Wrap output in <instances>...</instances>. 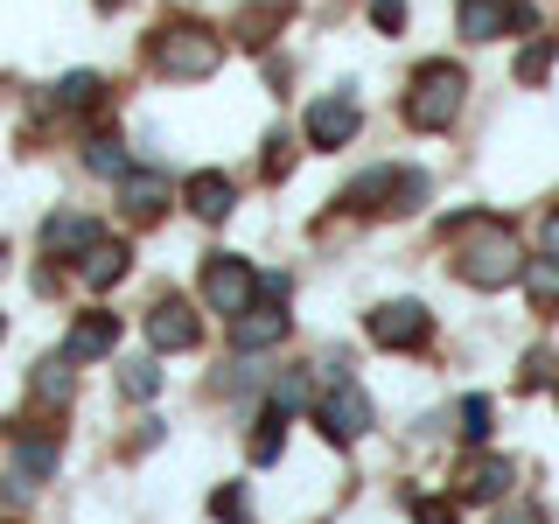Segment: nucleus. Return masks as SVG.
Here are the masks:
<instances>
[{"mask_svg": "<svg viewBox=\"0 0 559 524\" xmlns=\"http://www.w3.org/2000/svg\"><path fill=\"white\" fill-rule=\"evenodd\" d=\"M454 231V273L468 279V287H483V294H497V287H511V279H524V252H518V231L503 217H489V210H468V217H454L448 224Z\"/></svg>", "mask_w": 559, "mask_h": 524, "instance_id": "nucleus-1", "label": "nucleus"}, {"mask_svg": "<svg viewBox=\"0 0 559 524\" xmlns=\"http://www.w3.org/2000/svg\"><path fill=\"white\" fill-rule=\"evenodd\" d=\"M147 343H154V349H197V343H203V322H197V308H189L182 294L154 301V308H147Z\"/></svg>", "mask_w": 559, "mask_h": 524, "instance_id": "nucleus-11", "label": "nucleus"}, {"mask_svg": "<svg viewBox=\"0 0 559 524\" xmlns=\"http://www.w3.org/2000/svg\"><path fill=\"white\" fill-rule=\"evenodd\" d=\"M314 419H322L329 441H364L371 433V398H364L357 378H329V392L314 398Z\"/></svg>", "mask_w": 559, "mask_h": 524, "instance_id": "nucleus-6", "label": "nucleus"}, {"mask_svg": "<svg viewBox=\"0 0 559 524\" xmlns=\"http://www.w3.org/2000/svg\"><path fill=\"white\" fill-rule=\"evenodd\" d=\"M462 98H468L462 63H419L413 84H406V127H419V133H448L454 119H462Z\"/></svg>", "mask_w": 559, "mask_h": 524, "instance_id": "nucleus-2", "label": "nucleus"}, {"mask_svg": "<svg viewBox=\"0 0 559 524\" xmlns=\"http://www.w3.org/2000/svg\"><path fill=\"white\" fill-rule=\"evenodd\" d=\"M70 357H49V364H35V398H49V406H63L70 398Z\"/></svg>", "mask_w": 559, "mask_h": 524, "instance_id": "nucleus-24", "label": "nucleus"}, {"mask_svg": "<svg viewBox=\"0 0 559 524\" xmlns=\"http://www.w3.org/2000/svg\"><path fill=\"white\" fill-rule=\"evenodd\" d=\"M462 441H489V398H462Z\"/></svg>", "mask_w": 559, "mask_h": 524, "instance_id": "nucleus-29", "label": "nucleus"}, {"mask_svg": "<svg viewBox=\"0 0 559 524\" xmlns=\"http://www.w3.org/2000/svg\"><path fill=\"white\" fill-rule=\"evenodd\" d=\"M217 63H224V35H217V28H203V22H168V28H154V70H162V78L197 84V78H210Z\"/></svg>", "mask_w": 559, "mask_h": 524, "instance_id": "nucleus-3", "label": "nucleus"}, {"mask_svg": "<svg viewBox=\"0 0 559 524\" xmlns=\"http://www.w3.org/2000/svg\"><path fill=\"white\" fill-rule=\"evenodd\" d=\"M0 329H8V322H0Z\"/></svg>", "mask_w": 559, "mask_h": 524, "instance_id": "nucleus-37", "label": "nucleus"}, {"mask_svg": "<svg viewBox=\"0 0 559 524\" xmlns=\"http://www.w3.org/2000/svg\"><path fill=\"white\" fill-rule=\"evenodd\" d=\"M524 294H532L538 308L559 301V259H552V252H546V259H524Z\"/></svg>", "mask_w": 559, "mask_h": 524, "instance_id": "nucleus-22", "label": "nucleus"}, {"mask_svg": "<svg viewBox=\"0 0 559 524\" xmlns=\"http://www.w3.org/2000/svg\"><path fill=\"white\" fill-rule=\"evenodd\" d=\"M287 168H294V140H287V133H273V140H266V175L280 182Z\"/></svg>", "mask_w": 559, "mask_h": 524, "instance_id": "nucleus-30", "label": "nucleus"}, {"mask_svg": "<svg viewBox=\"0 0 559 524\" xmlns=\"http://www.w3.org/2000/svg\"><path fill=\"white\" fill-rule=\"evenodd\" d=\"M433 336V314L419 308V301H384V308H371V343L378 349H419Z\"/></svg>", "mask_w": 559, "mask_h": 524, "instance_id": "nucleus-9", "label": "nucleus"}, {"mask_svg": "<svg viewBox=\"0 0 559 524\" xmlns=\"http://www.w3.org/2000/svg\"><path fill=\"white\" fill-rule=\"evenodd\" d=\"M203 301H210V314L231 322V314H245V308L259 301V273L245 266L238 252H210L203 259Z\"/></svg>", "mask_w": 559, "mask_h": 524, "instance_id": "nucleus-5", "label": "nucleus"}, {"mask_svg": "<svg viewBox=\"0 0 559 524\" xmlns=\"http://www.w3.org/2000/svg\"><path fill=\"white\" fill-rule=\"evenodd\" d=\"M546 70H552V35H538V43H532V49L518 57V78H524V84H538Z\"/></svg>", "mask_w": 559, "mask_h": 524, "instance_id": "nucleus-27", "label": "nucleus"}, {"mask_svg": "<svg viewBox=\"0 0 559 524\" xmlns=\"http://www.w3.org/2000/svg\"><path fill=\"white\" fill-rule=\"evenodd\" d=\"M371 22L392 35V28H406V0H371Z\"/></svg>", "mask_w": 559, "mask_h": 524, "instance_id": "nucleus-32", "label": "nucleus"}, {"mask_svg": "<svg viewBox=\"0 0 559 524\" xmlns=\"http://www.w3.org/2000/svg\"><path fill=\"white\" fill-rule=\"evenodd\" d=\"M308 398H314V392H308V378H301V371H287V378H273V406H287V413H301V406H308Z\"/></svg>", "mask_w": 559, "mask_h": 524, "instance_id": "nucleus-28", "label": "nucleus"}, {"mask_svg": "<svg viewBox=\"0 0 559 524\" xmlns=\"http://www.w3.org/2000/svg\"><path fill=\"white\" fill-rule=\"evenodd\" d=\"M119 210L140 217V224L162 217V210H168V175L162 168H127V175H119Z\"/></svg>", "mask_w": 559, "mask_h": 524, "instance_id": "nucleus-14", "label": "nucleus"}, {"mask_svg": "<svg viewBox=\"0 0 559 524\" xmlns=\"http://www.w3.org/2000/svg\"><path fill=\"white\" fill-rule=\"evenodd\" d=\"M413 524H454V503H441V497H413Z\"/></svg>", "mask_w": 559, "mask_h": 524, "instance_id": "nucleus-31", "label": "nucleus"}, {"mask_svg": "<svg viewBox=\"0 0 559 524\" xmlns=\"http://www.w3.org/2000/svg\"><path fill=\"white\" fill-rule=\"evenodd\" d=\"M497 524H546V511H538V503H503Z\"/></svg>", "mask_w": 559, "mask_h": 524, "instance_id": "nucleus-34", "label": "nucleus"}, {"mask_svg": "<svg viewBox=\"0 0 559 524\" xmlns=\"http://www.w3.org/2000/svg\"><path fill=\"white\" fill-rule=\"evenodd\" d=\"M454 22H462L468 43H489V35L518 28V0H462V8H454Z\"/></svg>", "mask_w": 559, "mask_h": 524, "instance_id": "nucleus-16", "label": "nucleus"}, {"mask_svg": "<svg viewBox=\"0 0 559 524\" xmlns=\"http://www.w3.org/2000/svg\"><path fill=\"white\" fill-rule=\"evenodd\" d=\"M419 203H427V175L419 168H371V175H357V182L343 189V210H357V217H371V210L406 217Z\"/></svg>", "mask_w": 559, "mask_h": 524, "instance_id": "nucleus-4", "label": "nucleus"}, {"mask_svg": "<svg viewBox=\"0 0 559 524\" xmlns=\"http://www.w3.org/2000/svg\"><path fill=\"white\" fill-rule=\"evenodd\" d=\"M98 238H105L98 217H49V224H43V245H49L57 259H84Z\"/></svg>", "mask_w": 559, "mask_h": 524, "instance_id": "nucleus-19", "label": "nucleus"}, {"mask_svg": "<svg viewBox=\"0 0 559 524\" xmlns=\"http://www.w3.org/2000/svg\"><path fill=\"white\" fill-rule=\"evenodd\" d=\"M552 371H559L552 349H532V357H524V384H552Z\"/></svg>", "mask_w": 559, "mask_h": 524, "instance_id": "nucleus-33", "label": "nucleus"}, {"mask_svg": "<svg viewBox=\"0 0 559 524\" xmlns=\"http://www.w3.org/2000/svg\"><path fill=\"white\" fill-rule=\"evenodd\" d=\"M98 98H105V78H98V70H70V78L57 84V105H63V112H92Z\"/></svg>", "mask_w": 559, "mask_h": 524, "instance_id": "nucleus-21", "label": "nucleus"}, {"mask_svg": "<svg viewBox=\"0 0 559 524\" xmlns=\"http://www.w3.org/2000/svg\"><path fill=\"white\" fill-rule=\"evenodd\" d=\"M127 266H133V252H127V245H119V238H98L92 252L78 259V279L105 294V287H119V279H127Z\"/></svg>", "mask_w": 559, "mask_h": 524, "instance_id": "nucleus-17", "label": "nucleus"}, {"mask_svg": "<svg viewBox=\"0 0 559 524\" xmlns=\"http://www.w3.org/2000/svg\"><path fill=\"white\" fill-rule=\"evenodd\" d=\"M119 384H127V398H154V392H162V364H154V357H133Z\"/></svg>", "mask_w": 559, "mask_h": 524, "instance_id": "nucleus-26", "label": "nucleus"}, {"mask_svg": "<svg viewBox=\"0 0 559 524\" xmlns=\"http://www.w3.org/2000/svg\"><path fill=\"white\" fill-rule=\"evenodd\" d=\"M98 8H119V0H98Z\"/></svg>", "mask_w": 559, "mask_h": 524, "instance_id": "nucleus-36", "label": "nucleus"}, {"mask_svg": "<svg viewBox=\"0 0 559 524\" xmlns=\"http://www.w3.org/2000/svg\"><path fill=\"white\" fill-rule=\"evenodd\" d=\"M182 203H189V217H203V224H224L231 217V203H238V182L224 168H197L182 182Z\"/></svg>", "mask_w": 559, "mask_h": 524, "instance_id": "nucleus-12", "label": "nucleus"}, {"mask_svg": "<svg viewBox=\"0 0 559 524\" xmlns=\"http://www.w3.org/2000/svg\"><path fill=\"white\" fill-rule=\"evenodd\" d=\"M287 329H294V314L287 301H273V294H259L245 314H231V343L252 357V349H273V343H287Z\"/></svg>", "mask_w": 559, "mask_h": 524, "instance_id": "nucleus-10", "label": "nucleus"}, {"mask_svg": "<svg viewBox=\"0 0 559 524\" xmlns=\"http://www.w3.org/2000/svg\"><path fill=\"white\" fill-rule=\"evenodd\" d=\"M84 168H92V175H112V182H119L133 162H127V147H119L112 133H92V147H84Z\"/></svg>", "mask_w": 559, "mask_h": 524, "instance_id": "nucleus-23", "label": "nucleus"}, {"mask_svg": "<svg viewBox=\"0 0 559 524\" xmlns=\"http://www.w3.org/2000/svg\"><path fill=\"white\" fill-rule=\"evenodd\" d=\"M287 14H294L287 0H252V8H238V22H231V35H238L245 49H266L273 35L287 28Z\"/></svg>", "mask_w": 559, "mask_h": 524, "instance_id": "nucleus-18", "label": "nucleus"}, {"mask_svg": "<svg viewBox=\"0 0 559 524\" xmlns=\"http://www.w3.org/2000/svg\"><path fill=\"white\" fill-rule=\"evenodd\" d=\"M49 476H57V441L49 433H22L14 441V468H8V503H28Z\"/></svg>", "mask_w": 559, "mask_h": 524, "instance_id": "nucleus-8", "label": "nucleus"}, {"mask_svg": "<svg viewBox=\"0 0 559 524\" xmlns=\"http://www.w3.org/2000/svg\"><path fill=\"white\" fill-rule=\"evenodd\" d=\"M364 127V112H357V98L349 92H329V98H314L308 105V119H301V133H308V147H349Z\"/></svg>", "mask_w": 559, "mask_h": 524, "instance_id": "nucleus-7", "label": "nucleus"}, {"mask_svg": "<svg viewBox=\"0 0 559 524\" xmlns=\"http://www.w3.org/2000/svg\"><path fill=\"white\" fill-rule=\"evenodd\" d=\"M210 517H217V524H252V497H245L238 483H224L217 497H210Z\"/></svg>", "mask_w": 559, "mask_h": 524, "instance_id": "nucleus-25", "label": "nucleus"}, {"mask_svg": "<svg viewBox=\"0 0 559 524\" xmlns=\"http://www.w3.org/2000/svg\"><path fill=\"white\" fill-rule=\"evenodd\" d=\"M112 349H119V314H105V308L78 314V322H70V336H63V357H70V364L112 357Z\"/></svg>", "mask_w": 559, "mask_h": 524, "instance_id": "nucleus-13", "label": "nucleus"}, {"mask_svg": "<svg viewBox=\"0 0 559 524\" xmlns=\"http://www.w3.org/2000/svg\"><path fill=\"white\" fill-rule=\"evenodd\" d=\"M546 252L559 259V210H552V217H546Z\"/></svg>", "mask_w": 559, "mask_h": 524, "instance_id": "nucleus-35", "label": "nucleus"}, {"mask_svg": "<svg viewBox=\"0 0 559 524\" xmlns=\"http://www.w3.org/2000/svg\"><path fill=\"white\" fill-rule=\"evenodd\" d=\"M511 483H518V468L503 462V454H476V462H462V476H454V489H462L468 503H497Z\"/></svg>", "mask_w": 559, "mask_h": 524, "instance_id": "nucleus-15", "label": "nucleus"}, {"mask_svg": "<svg viewBox=\"0 0 559 524\" xmlns=\"http://www.w3.org/2000/svg\"><path fill=\"white\" fill-rule=\"evenodd\" d=\"M280 448H287V406H266L252 419V462L266 468V462H280Z\"/></svg>", "mask_w": 559, "mask_h": 524, "instance_id": "nucleus-20", "label": "nucleus"}]
</instances>
